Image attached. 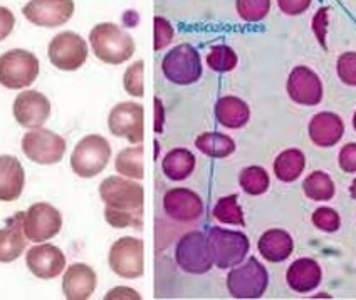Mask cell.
<instances>
[{"instance_id":"14","label":"cell","mask_w":356,"mask_h":300,"mask_svg":"<svg viewBox=\"0 0 356 300\" xmlns=\"http://www.w3.org/2000/svg\"><path fill=\"white\" fill-rule=\"evenodd\" d=\"M286 91L299 106H318L325 94L319 76L307 66H296L289 72Z\"/></svg>"},{"instance_id":"21","label":"cell","mask_w":356,"mask_h":300,"mask_svg":"<svg viewBox=\"0 0 356 300\" xmlns=\"http://www.w3.org/2000/svg\"><path fill=\"white\" fill-rule=\"evenodd\" d=\"M323 281V270L314 258L302 257L294 260L286 272V282L298 294L316 290Z\"/></svg>"},{"instance_id":"41","label":"cell","mask_w":356,"mask_h":300,"mask_svg":"<svg viewBox=\"0 0 356 300\" xmlns=\"http://www.w3.org/2000/svg\"><path fill=\"white\" fill-rule=\"evenodd\" d=\"M338 165L348 174L356 173V143H348L339 149Z\"/></svg>"},{"instance_id":"26","label":"cell","mask_w":356,"mask_h":300,"mask_svg":"<svg viewBox=\"0 0 356 300\" xmlns=\"http://www.w3.org/2000/svg\"><path fill=\"white\" fill-rule=\"evenodd\" d=\"M195 165L197 160L192 151L185 148H175L165 155L163 161H161V169L168 180L184 181L193 173Z\"/></svg>"},{"instance_id":"3","label":"cell","mask_w":356,"mask_h":300,"mask_svg":"<svg viewBox=\"0 0 356 300\" xmlns=\"http://www.w3.org/2000/svg\"><path fill=\"white\" fill-rule=\"evenodd\" d=\"M99 197L104 201V208L116 212L143 213L145 190L140 183L127 176H108L101 181Z\"/></svg>"},{"instance_id":"45","label":"cell","mask_w":356,"mask_h":300,"mask_svg":"<svg viewBox=\"0 0 356 300\" xmlns=\"http://www.w3.org/2000/svg\"><path fill=\"white\" fill-rule=\"evenodd\" d=\"M153 103H155V133H161L165 124V108L160 97H155Z\"/></svg>"},{"instance_id":"25","label":"cell","mask_w":356,"mask_h":300,"mask_svg":"<svg viewBox=\"0 0 356 300\" xmlns=\"http://www.w3.org/2000/svg\"><path fill=\"white\" fill-rule=\"evenodd\" d=\"M216 117L218 124L227 129H241L249 123L250 108L244 99L237 96H224L216 104Z\"/></svg>"},{"instance_id":"44","label":"cell","mask_w":356,"mask_h":300,"mask_svg":"<svg viewBox=\"0 0 356 300\" xmlns=\"http://www.w3.org/2000/svg\"><path fill=\"white\" fill-rule=\"evenodd\" d=\"M116 299H135L140 300L141 295L136 290L128 289V287H116V289L109 290L106 295H104V300H116Z\"/></svg>"},{"instance_id":"28","label":"cell","mask_w":356,"mask_h":300,"mask_svg":"<svg viewBox=\"0 0 356 300\" xmlns=\"http://www.w3.org/2000/svg\"><path fill=\"white\" fill-rule=\"evenodd\" d=\"M195 148L209 158H227L236 151V141L222 133H202L197 136Z\"/></svg>"},{"instance_id":"19","label":"cell","mask_w":356,"mask_h":300,"mask_svg":"<svg viewBox=\"0 0 356 300\" xmlns=\"http://www.w3.org/2000/svg\"><path fill=\"white\" fill-rule=\"evenodd\" d=\"M307 133L311 143L316 144L318 148H333L345 135V123L337 112L321 111L311 117Z\"/></svg>"},{"instance_id":"47","label":"cell","mask_w":356,"mask_h":300,"mask_svg":"<svg viewBox=\"0 0 356 300\" xmlns=\"http://www.w3.org/2000/svg\"><path fill=\"white\" fill-rule=\"evenodd\" d=\"M350 194H351V198H353V200H356V178L353 181H351V185H350Z\"/></svg>"},{"instance_id":"33","label":"cell","mask_w":356,"mask_h":300,"mask_svg":"<svg viewBox=\"0 0 356 300\" xmlns=\"http://www.w3.org/2000/svg\"><path fill=\"white\" fill-rule=\"evenodd\" d=\"M237 54L232 47L225 46V44H217L209 51L207 54V66L213 72H230L237 67Z\"/></svg>"},{"instance_id":"12","label":"cell","mask_w":356,"mask_h":300,"mask_svg":"<svg viewBox=\"0 0 356 300\" xmlns=\"http://www.w3.org/2000/svg\"><path fill=\"white\" fill-rule=\"evenodd\" d=\"M108 128L113 136L124 138L131 144H141L145 138V109L138 103L116 104L108 116Z\"/></svg>"},{"instance_id":"1","label":"cell","mask_w":356,"mask_h":300,"mask_svg":"<svg viewBox=\"0 0 356 300\" xmlns=\"http://www.w3.org/2000/svg\"><path fill=\"white\" fill-rule=\"evenodd\" d=\"M92 54L103 62L120 66L135 54V40L127 31L113 22H101L89 32Z\"/></svg>"},{"instance_id":"13","label":"cell","mask_w":356,"mask_h":300,"mask_svg":"<svg viewBox=\"0 0 356 300\" xmlns=\"http://www.w3.org/2000/svg\"><path fill=\"white\" fill-rule=\"evenodd\" d=\"M63 228L59 210L49 203H34L24 213L22 230L29 242L39 243L54 238Z\"/></svg>"},{"instance_id":"18","label":"cell","mask_w":356,"mask_h":300,"mask_svg":"<svg viewBox=\"0 0 356 300\" xmlns=\"http://www.w3.org/2000/svg\"><path fill=\"white\" fill-rule=\"evenodd\" d=\"M26 263L27 269L35 277L42 278V281H51V278L59 277L66 269V255L56 245L40 243V245L32 247L27 252Z\"/></svg>"},{"instance_id":"34","label":"cell","mask_w":356,"mask_h":300,"mask_svg":"<svg viewBox=\"0 0 356 300\" xmlns=\"http://www.w3.org/2000/svg\"><path fill=\"white\" fill-rule=\"evenodd\" d=\"M238 17L244 22H261L270 12V0H236Z\"/></svg>"},{"instance_id":"48","label":"cell","mask_w":356,"mask_h":300,"mask_svg":"<svg viewBox=\"0 0 356 300\" xmlns=\"http://www.w3.org/2000/svg\"><path fill=\"white\" fill-rule=\"evenodd\" d=\"M353 129L356 131V112L353 115Z\"/></svg>"},{"instance_id":"5","label":"cell","mask_w":356,"mask_h":300,"mask_svg":"<svg viewBox=\"0 0 356 300\" xmlns=\"http://www.w3.org/2000/svg\"><path fill=\"white\" fill-rule=\"evenodd\" d=\"M111 160V146L106 138L88 135L76 144L71 155V168L79 178H95Z\"/></svg>"},{"instance_id":"38","label":"cell","mask_w":356,"mask_h":300,"mask_svg":"<svg viewBox=\"0 0 356 300\" xmlns=\"http://www.w3.org/2000/svg\"><path fill=\"white\" fill-rule=\"evenodd\" d=\"M173 38H175V29L170 24V20L161 17V15H156L153 19V49L156 52L161 51L172 42Z\"/></svg>"},{"instance_id":"31","label":"cell","mask_w":356,"mask_h":300,"mask_svg":"<svg viewBox=\"0 0 356 300\" xmlns=\"http://www.w3.org/2000/svg\"><path fill=\"white\" fill-rule=\"evenodd\" d=\"M238 185L250 197H259L269 190V173L262 166H248L238 174Z\"/></svg>"},{"instance_id":"30","label":"cell","mask_w":356,"mask_h":300,"mask_svg":"<svg viewBox=\"0 0 356 300\" xmlns=\"http://www.w3.org/2000/svg\"><path fill=\"white\" fill-rule=\"evenodd\" d=\"M302 192L306 198L313 201H330L337 193V186H334L333 178L326 172L316 169L311 174H307L302 181Z\"/></svg>"},{"instance_id":"27","label":"cell","mask_w":356,"mask_h":300,"mask_svg":"<svg viewBox=\"0 0 356 300\" xmlns=\"http://www.w3.org/2000/svg\"><path fill=\"white\" fill-rule=\"evenodd\" d=\"M306 168V156L301 149L289 148L279 153L274 161V174L282 183H293L301 178Z\"/></svg>"},{"instance_id":"40","label":"cell","mask_w":356,"mask_h":300,"mask_svg":"<svg viewBox=\"0 0 356 300\" xmlns=\"http://www.w3.org/2000/svg\"><path fill=\"white\" fill-rule=\"evenodd\" d=\"M327 19H330V7H321V9H318L316 14H314L313 22H311L314 38H316L319 46L323 49H327Z\"/></svg>"},{"instance_id":"22","label":"cell","mask_w":356,"mask_h":300,"mask_svg":"<svg viewBox=\"0 0 356 300\" xmlns=\"http://www.w3.org/2000/svg\"><path fill=\"white\" fill-rule=\"evenodd\" d=\"M257 250L264 260L281 263L293 255L294 240L286 230L270 228L261 235L257 242Z\"/></svg>"},{"instance_id":"9","label":"cell","mask_w":356,"mask_h":300,"mask_svg":"<svg viewBox=\"0 0 356 300\" xmlns=\"http://www.w3.org/2000/svg\"><path fill=\"white\" fill-rule=\"evenodd\" d=\"M109 269L121 278H140L145 272V245L135 237H123L109 249Z\"/></svg>"},{"instance_id":"16","label":"cell","mask_w":356,"mask_h":300,"mask_svg":"<svg viewBox=\"0 0 356 300\" xmlns=\"http://www.w3.org/2000/svg\"><path fill=\"white\" fill-rule=\"evenodd\" d=\"M163 212L178 223H195L204 215V201L193 190L172 188L163 194Z\"/></svg>"},{"instance_id":"2","label":"cell","mask_w":356,"mask_h":300,"mask_svg":"<svg viewBox=\"0 0 356 300\" xmlns=\"http://www.w3.org/2000/svg\"><path fill=\"white\" fill-rule=\"evenodd\" d=\"M207 238L213 265L217 269H232V267L244 262L245 257H248L250 243L248 235L244 232L213 226V228H210Z\"/></svg>"},{"instance_id":"29","label":"cell","mask_w":356,"mask_h":300,"mask_svg":"<svg viewBox=\"0 0 356 300\" xmlns=\"http://www.w3.org/2000/svg\"><path fill=\"white\" fill-rule=\"evenodd\" d=\"M143 156H145V149L141 144L121 149L115 161L116 172H118L121 176L131 178V180H143L145 176Z\"/></svg>"},{"instance_id":"37","label":"cell","mask_w":356,"mask_h":300,"mask_svg":"<svg viewBox=\"0 0 356 300\" xmlns=\"http://www.w3.org/2000/svg\"><path fill=\"white\" fill-rule=\"evenodd\" d=\"M104 220H106L113 228H133L141 230L143 226V213H131V212H116V210L104 208Z\"/></svg>"},{"instance_id":"32","label":"cell","mask_w":356,"mask_h":300,"mask_svg":"<svg viewBox=\"0 0 356 300\" xmlns=\"http://www.w3.org/2000/svg\"><path fill=\"white\" fill-rule=\"evenodd\" d=\"M213 218L217 222L224 223V225L234 226H244V212H242L241 205L237 201V194H229V197H222L213 206Z\"/></svg>"},{"instance_id":"20","label":"cell","mask_w":356,"mask_h":300,"mask_svg":"<svg viewBox=\"0 0 356 300\" xmlns=\"http://www.w3.org/2000/svg\"><path fill=\"white\" fill-rule=\"evenodd\" d=\"M98 285L96 272L86 263H72L63 278V292L67 300H86Z\"/></svg>"},{"instance_id":"46","label":"cell","mask_w":356,"mask_h":300,"mask_svg":"<svg viewBox=\"0 0 356 300\" xmlns=\"http://www.w3.org/2000/svg\"><path fill=\"white\" fill-rule=\"evenodd\" d=\"M140 22V15L136 10H127L123 14V24L127 27H136Z\"/></svg>"},{"instance_id":"36","label":"cell","mask_w":356,"mask_h":300,"mask_svg":"<svg viewBox=\"0 0 356 300\" xmlns=\"http://www.w3.org/2000/svg\"><path fill=\"white\" fill-rule=\"evenodd\" d=\"M311 222L318 230L326 233L338 232L339 226H341V217H339L337 210L330 208V206H319V208L314 210Z\"/></svg>"},{"instance_id":"35","label":"cell","mask_w":356,"mask_h":300,"mask_svg":"<svg viewBox=\"0 0 356 300\" xmlns=\"http://www.w3.org/2000/svg\"><path fill=\"white\" fill-rule=\"evenodd\" d=\"M143 74H145V64L143 60H136L124 71L123 76V88L128 94L135 97H143L145 96V83H143Z\"/></svg>"},{"instance_id":"43","label":"cell","mask_w":356,"mask_h":300,"mask_svg":"<svg viewBox=\"0 0 356 300\" xmlns=\"http://www.w3.org/2000/svg\"><path fill=\"white\" fill-rule=\"evenodd\" d=\"M15 26V15L7 7H0V42L12 34Z\"/></svg>"},{"instance_id":"10","label":"cell","mask_w":356,"mask_h":300,"mask_svg":"<svg viewBox=\"0 0 356 300\" xmlns=\"http://www.w3.org/2000/svg\"><path fill=\"white\" fill-rule=\"evenodd\" d=\"M22 151L38 165H56L66 153V140L51 129L35 128L22 138Z\"/></svg>"},{"instance_id":"39","label":"cell","mask_w":356,"mask_h":300,"mask_svg":"<svg viewBox=\"0 0 356 300\" xmlns=\"http://www.w3.org/2000/svg\"><path fill=\"white\" fill-rule=\"evenodd\" d=\"M337 74L346 86L356 88V52H343L337 60Z\"/></svg>"},{"instance_id":"8","label":"cell","mask_w":356,"mask_h":300,"mask_svg":"<svg viewBox=\"0 0 356 300\" xmlns=\"http://www.w3.org/2000/svg\"><path fill=\"white\" fill-rule=\"evenodd\" d=\"M175 260L181 270L192 275H204L212 270L213 260L207 235L200 230L181 235L175 249Z\"/></svg>"},{"instance_id":"11","label":"cell","mask_w":356,"mask_h":300,"mask_svg":"<svg viewBox=\"0 0 356 300\" xmlns=\"http://www.w3.org/2000/svg\"><path fill=\"white\" fill-rule=\"evenodd\" d=\"M47 56L59 71H78L88 59V44L76 32H60L49 42Z\"/></svg>"},{"instance_id":"17","label":"cell","mask_w":356,"mask_h":300,"mask_svg":"<svg viewBox=\"0 0 356 300\" xmlns=\"http://www.w3.org/2000/svg\"><path fill=\"white\" fill-rule=\"evenodd\" d=\"M51 116V103L42 92L24 91L14 101V117L24 128L35 129L42 128V124Z\"/></svg>"},{"instance_id":"23","label":"cell","mask_w":356,"mask_h":300,"mask_svg":"<svg viewBox=\"0 0 356 300\" xmlns=\"http://www.w3.org/2000/svg\"><path fill=\"white\" fill-rule=\"evenodd\" d=\"M26 173L15 156H0V201H15L22 194Z\"/></svg>"},{"instance_id":"4","label":"cell","mask_w":356,"mask_h":300,"mask_svg":"<svg viewBox=\"0 0 356 300\" xmlns=\"http://www.w3.org/2000/svg\"><path fill=\"white\" fill-rule=\"evenodd\" d=\"M269 285V274L256 257L232 267L227 275V290L234 299H261Z\"/></svg>"},{"instance_id":"42","label":"cell","mask_w":356,"mask_h":300,"mask_svg":"<svg viewBox=\"0 0 356 300\" xmlns=\"http://www.w3.org/2000/svg\"><path fill=\"white\" fill-rule=\"evenodd\" d=\"M313 0H277V7L282 14L289 15V17H296V15L305 14L309 9Z\"/></svg>"},{"instance_id":"7","label":"cell","mask_w":356,"mask_h":300,"mask_svg":"<svg viewBox=\"0 0 356 300\" xmlns=\"http://www.w3.org/2000/svg\"><path fill=\"white\" fill-rule=\"evenodd\" d=\"M39 59L26 49H12L0 56V84L7 89H24L38 79Z\"/></svg>"},{"instance_id":"6","label":"cell","mask_w":356,"mask_h":300,"mask_svg":"<svg viewBox=\"0 0 356 300\" xmlns=\"http://www.w3.org/2000/svg\"><path fill=\"white\" fill-rule=\"evenodd\" d=\"M200 54L192 44H180L165 54L161 60V72L170 83L177 86H190L202 78Z\"/></svg>"},{"instance_id":"15","label":"cell","mask_w":356,"mask_h":300,"mask_svg":"<svg viewBox=\"0 0 356 300\" xmlns=\"http://www.w3.org/2000/svg\"><path fill=\"white\" fill-rule=\"evenodd\" d=\"M22 14L34 26L60 27L74 14V0H31Z\"/></svg>"},{"instance_id":"24","label":"cell","mask_w":356,"mask_h":300,"mask_svg":"<svg viewBox=\"0 0 356 300\" xmlns=\"http://www.w3.org/2000/svg\"><path fill=\"white\" fill-rule=\"evenodd\" d=\"M24 213H17L10 218L6 228H0V262L9 263L17 260L24 253L27 245V238L22 230Z\"/></svg>"}]
</instances>
